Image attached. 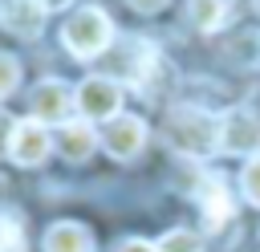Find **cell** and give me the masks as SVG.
<instances>
[{
	"label": "cell",
	"mask_w": 260,
	"mask_h": 252,
	"mask_svg": "<svg viewBox=\"0 0 260 252\" xmlns=\"http://www.w3.org/2000/svg\"><path fill=\"white\" fill-rule=\"evenodd\" d=\"M167 138L179 154L207 159L211 150H219V118L203 110H175L167 118Z\"/></svg>",
	"instance_id": "cell-1"
},
{
	"label": "cell",
	"mask_w": 260,
	"mask_h": 252,
	"mask_svg": "<svg viewBox=\"0 0 260 252\" xmlns=\"http://www.w3.org/2000/svg\"><path fill=\"white\" fill-rule=\"evenodd\" d=\"M61 41H65V49H69L73 57L89 61V57H102V53L110 49L114 24H110V16H106L98 4H85V8H77V12L65 20Z\"/></svg>",
	"instance_id": "cell-2"
},
{
	"label": "cell",
	"mask_w": 260,
	"mask_h": 252,
	"mask_svg": "<svg viewBox=\"0 0 260 252\" xmlns=\"http://www.w3.org/2000/svg\"><path fill=\"white\" fill-rule=\"evenodd\" d=\"M28 106H32V118H37V122H45V126H65V122H73L77 89H69L65 81L49 77V81H41V85L32 89Z\"/></svg>",
	"instance_id": "cell-3"
},
{
	"label": "cell",
	"mask_w": 260,
	"mask_h": 252,
	"mask_svg": "<svg viewBox=\"0 0 260 252\" xmlns=\"http://www.w3.org/2000/svg\"><path fill=\"white\" fill-rule=\"evenodd\" d=\"M77 110H81L89 122H110V118H118V110H122V85H118L114 77H106V73L85 77V81L77 85Z\"/></svg>",
	"instance_id": "cell-4"
},
{
	"label": "cell",
	"mask_w": 260,
	"mask_h": 252,
	"mask_svg": "<svg viewBox=\"0 0 260 252\" xmlns=\"http://www.w3.org/2000/svg\"><path fill=\"white\" fill-rule=\"evenodd\" d=\"M219 150H228V154H260V114L228 110L219 118Z\"/></svg>",
	"instance_id": "cell-5"
},
{
	"label": "cell",
	"mask_w": 260,
	"mask_h": 252,
	"mask_svg": "<svg viewBox=\"0 0 260 252\" xmlns=\"http://www.w3.org/2000/svg\"><path fill=\"white\" fill-rule=\"evenodd\" d=\"M49 150H53V138H49V126H45V122H37V118L16 122L12 142H8V159H12V163L37 167V163L49 159Z\"/></svg>",
	"instance_id": "cell-6"
},
{
	"label": "cell",
	"mask_w": 260,
	"mask_h": 252,
	"mask_svg": "<svg viewBox=\"0 0 260 252\" xmlns=\"http://www.w3.org/2000/svg\"><path fill=\"white\" fill-rule=\"evenodd\" d=\"M118 53V77L122 81H130V85H138V89H146V81H150V73H154V65H158V53H154V45L150 41H126V45H118L114 49Z\"/></svg>",
	"instance_id": "cell-7"
},
{
	"label": "cell",
	"mask_w": 260,
	"mask_h": 252,
	"mask_svg": "<svg viewBox=\"0 0 260 252\" xmlns=\"http://www.w3.org/2000/svg\"><path fill=\"white\" fill-rule=\"evenodd\" d=\"M102 146L114 154V159H134L142 146H146V122L134 118V114H118L106 122V134H102Z\"/></svg>",
	"instance_id": "cell-8"
},
{
	"label": "cell",
	"mask_w": 260,
	"mask_h": 252,
	"mask_svg": "<svg viewBox=\"0 0 260 252\" xmlns=\"http://www.w3.org/2000/svg\"><path fill=\"white\" fill-rule=\"evenodd\" d=\"M195 199H199V207H203V219H207V228H211V232H219V228L232 219V211H236V199L228 195V183H223V175H203V179H199V191H195Z\"/></svg>",
	"instance_id": "cell-9"
},
{
	"label": "cell",
	"mask_w": 260,
	"mask_h": 252,
	"mask_svg": "<svg viewBox=\"0 0 260 252\" xmlns=\"http://www.w3.org/2000/svg\"><path fill=\"white\" fill-rule=\"evenodd\" d=\"M45 16H49V12H45L41 0H0V24H4L8 33H16V37H24V41L41 37Z\"/></svg>",
	"instance_id": "cell-10"
},
{
	"label": "cell",
	"mask_w": 260,
	"mask_h": 252,
	"mask_svg": "<svg viewBox=\"0 0 260 252\" xmlns=\"http://www.w3.org/2000/svg\"><path fill=\"white\" fill-rule=\"evenodd\" d=\"M93 146H98V130L89 126V122H65L61 130H57V150L69 159V163H85L89 154H93Z\"/></svg>",
	"instance_id": "cell-11"
},
{
	"label": "cell",
	"mask_w": 260,
	"mask_h": 252,
	"mask_svg": "<svg viewBox=\"0 0 260 252\" xmlns=\"http://www.w3.org/2000/svg\"><path fill=\"white\" fill-rule=\"evenodd\" d=\"M236 12V0H187V20L199 33H219Z\"/></svg>",
	"instance_id": "cell-12"
},
{
	"label": "cell",
	"mask_w": 260,
	"mask_h": 252,
	"mask_svg": "<svg viewBox=\"0 0 260 252\" xmlns=\"http://www.w3.org/2000/svg\"><path fill=\"white\" fill-rule=\"evenodd\" d=\"M45 252H93V236H89L81 224L61 219V224L49 228V236H45Z\"/></svg>",
	"instance_id": "cell-13"
},
{
	"label": "cell",
	"mask_w": 260,
	"mask_h": 252,
	"mask_svg": "<svg viewBox=\"0 0 260 252\" xmlns=\"http://www.w3.org/2000/svg\"><path fill=\"white\" fill-rule=\"evenodd\" d=\"M0 252H24V228L12 211H0Z\"/></svg>",
	"instance_id": "cell-14"
},
{
	"label": "cell",
	"mask_w": 260,
	"mask_h": 252,
	"mask_svg": "<svg viewBox=\"0 0 260 252\" xmlns=\"http://www.w3.org/2000/svg\"><path fill=\"white\" fill-rule=\"evenodd\" d=\"M240 191L252 207H260V154H252L244 163V175H240Z\"/></svg>",
	"instance_id": "cell-15"
},
{
	"label": "cell",
	"mask_w": 260,
	"mask_h": 252,
	"mask_svg": "<svg viewBox=\"0 0 260 252\" xmlns=\"http://www.w3.org/2000/svg\"><path fill=\"white\" fill-rule=\"evenodd\" d=\"M158 252H203V240L195 232H167L158 240Z\"/></svg>",
	"instance_id": "cell-16"
},
{
	"label": "cell",
	"mask_w": 260,
	"mask_h": 252,
	"mask_svg": "<svg viewBox=\"0 0 260 252\" xmlns=\"http://www.w3.org/2000/svg\"><path fill=\"white\" fill-rule=\"evenodd\" d=\"M20 81V61L12 53H0V98H8Z\"/></svg>",
	"instance_id": "cell-17"
},
{
	"label": "cell",
	"mask_w": 260,
	"mask_h": 252,
	"mask_svg": "<svg viewBox=\"0 0 260 252\" xmlns=\"http://www.w3.org/2000/svg\"><path fill=\"white\" fill-rule=\"evenodd\" d=\"M12 130H16V118L0 110V154H8V142H12Z\"/></svg>",
	"instance_id": "cell-18"
},
{
	"label": "cell",
	"mask_w": 260,
	"mask_h": 252,
	"mask_svg": "<svg viewBox=\"0 0 260 252\" xmlns=\"http://www.w3.org/2000/svg\"><path fill=\"white\" fill-rule=\"evenodd\" d=\"M118 252H158V244H150V240H122Z\"/></svg>",
	"instance_id": "cell-19"
},
{
	"label": "cell",
	"mask_w": 260,
	"mask_h": 252,
	"mask_svg": "<svg viewBox=\"0 0 260 252\" xmlns=\"http://www.w3.org/2000/svg\"><path fill=\"white\" fill-rule=\"evenodd\" d=\"M167 0H130V8H138V12H158Z\"/></svg>",
	"instance_id": "cell-20"
},
{
	"label": "cell",
	"mask_w": 260,
	"mask_h": 252,
	"mask_svg": "<svg viewBox=\"0 0 260 252\" xmlns=\"http://www.w3.org/2000/svg\"><path fill=\"white\" fill-rule=\"evenodd\" d=\"M45 4V12H57V8H69V0H41Z\"/></svg>",
	"instance_id": "cell-21"
}]
</instances>
